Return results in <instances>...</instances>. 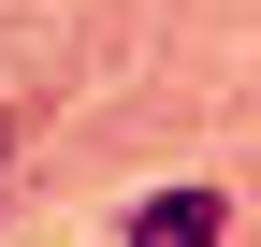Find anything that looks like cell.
<instances>
[{
	"mask_svg": "<svg viewBox=\"0 0 261 247\" xmlns=\"http://www.w3.org/2000/svg\"><path fill=\"white\" fill-rule=\"evenodd\" d=\"M0 189H15V116H0Z\"/></svg>",
	"mask_w": 261,
	"mask_h": 247,
	"instance_id": "2",
	"label": "cell"
},
{
	"mask_svg": "<svg viewBox=\"0 0 261 247\" xmlns=\"http://www.w3.org/2000/svg\"><path fill=\"white\" fill-rule=\"evenodd\" d=\"M130 247H232V189H160V204H130Z\"/></svg>",
	"mask_w": 261,
	"mask_h": 247,
	"instance_id": "1",
	"label": "cell"
}]
</instances>
